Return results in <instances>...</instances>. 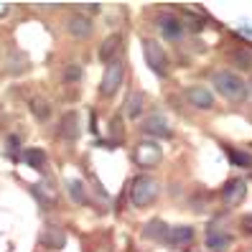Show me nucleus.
<instances>
[{"instance_id": "16", "label": "nucleus", "mask_w": 252, "mask_h": 252, "mask_svg": "<svg viewBox=\"0 0 252 252\" xmlns=\"http://www.w3.org/2000/svg\"><path fill=\"white\" fill-rule=\"evenodd\" d=\"M145 110V94L143 92H132L125 102V115L130 117V120H135V117H140Z\"/></svg>"}, {"instance_id": "1", "label": "nucleus", "mask_w": 252, "mask_h": 252, "mask_svg": "<svg viewBox=\"0 0 252 252\" xmlns=\"http://www.w3.org/2000/svg\"><path fill=\"white\" fill-rule=\"evenodd\" d=\"M212 84H214V90L224 97V99H229V102H242L245 94L250 92V90H247V82L240 77V74H234V71H229V69L214 71Z\"/></svg>"}, {"instance_id": "20", "label": "nucleus", "mask_w": 252, "mask_h": 252, "mask_svg": "<svg viewBox=\"0 0 252 252\" xmlns=\"http://www.w3.org/2000/svg\"><path fill=\"white\" fill-rule=\"evenodd\" d=\"M23 160H26L31 168L41 171V168H43V163H46V153L38 151V148H28V151L23 153Z\"/></svg>"}, {"instance_id": "7", "label": "nucleus", "mask_w": 252, "mask_h": 252, "mask_svg": "<svg viewBox=\"0 0 252 252\" xmlns=\"http://www.w3.org/2000/svg\"><path fill=\"white\" fill-rule=\"evenodd\" d=\"M247 196V181L245 179H229L224 184V189H221V199H224V204L229 206H240Z\"/></svg>"}, {"instance_id": "13", "label": "nucleus", "mask_w": 252, "mask_h": 252, "mask_svg": "<svg viewBox=\"0 0 252 252\" xmlns=\"http://www.w3.org/2000/svg\"><path fill=\"white\" fill-rule=\"evenodd\" d=\"M232 242H234L232 237L227 232L217 229V227H212L209 232H206V240H204V245H206V250H209V252H227L232 247Z\"/></svg>"}, {"instance_id": "19", "label": "nucleus", "mask_w": 252, "mask_h": 252, "mask_svg": "<svg viewBox=\"0 0 252 252\" xmlns=\"http://www.w3.org/2000/svg\"><path fill=\"white\" fill-rule=\"evenodd\" d=\"M224 151L232 160V166H240V168H252V156L245 153V151H237V148H227L224 145Z\"/></svg>"}, {"instance_id": "24", "label": "nucleus", "mask_w": 252, "mask_h": 252, "mask_svg": "<svg viewBox=\"0 0 252 252\" xmlns=\"http://www.w3.org/2000/svg\"><path fill=\"white\" fill-rule=\"evenodd\" d=\"M240 227H242L245 234H252V214H245V217L240 219Z\"/></svg>"}, {"instance_id": "25", "label": "nucleus", "mask_w": 252, "mask_h": 252, "mask_svg": "<svg viewBox=\"0 0 252 252\" xmlns=\"http://www.w3.org/2000/svg\"><path fill=\"white\" fill-rule=\"evenodd\" d=\"M186 21H189V28H191V31H201V26H204V21H201V18H196V16H189Z\"/></svg>"}, {"instance_id": "4", "label": "nucleus", "mask_w": 252, "mask_h": 252, "mask_svg": "<svg viewBox=\"0 0 252 252\" xmlns=\"http://www.w3.org/2000/svg\"><path fill=\"white\" fill-rule=\"evenodd\" d=\"M123 82H125V64L120 59H115V62L107 64V69H105V77H102V84H99V94L112 97L123 87Z\"/></svg>"}, {"instance_id": "15", "label": "nucleus", "mask_w": 252, "mask_h": 252, "mask_svg": "<svg viewBox=\"0 0 252 252\" xmlns=\"http://www.w3.org/2000/svg\"><path fill=\"white\" fill-rule=\"evenodd\" d=\"M120 43H123V33H112L102 41L99 46V62L102 64H112L117 59V51H120Z\"/></svg>"}, {"instance_id": "11", "label": "nucleus", "mask_w": 252, "mask_h": 252, "mask_svg": "<svg viewBox=\"0 0 252 252\" xmlns=\"http://www.w3.org/2000/svg\"><path fill=\"white\" fill-rule=\"evenodd\" d=\"M38 242H41V247H46V250H64V245H66V232H64L62 227H56V224H49L46 229L41 232Z\"/></svg>"}, {"instance_id": "2", "label": "nucleus", "mask_w": 252, "mask_h": 252, "mask_svg": "<svg viewBox=\"0 0 252 252\" xmlns=\"http://www.w3.org/2000/svg\"><path fill=\"white\" fill-rule=\"evenodd\" d=\"M156 199H158V181L153 176H145V173L138 176L130 186V201L143 209V206H151Z\"/></svg>"}, {"instance_id": "21", "label": "nucleus", "mask_w": 252, "mask_h": 252, "mask_svg": "<svg viewBox=\"0 0 252 252\" xmlns=\"http://www.w3.org/2000/svg\"><path fill=\"white\" fill-rule=\"evenodd\" d=\"M31 112L36 120H49V115H51V105L46 99H31Z\"/></svg>"}, {"instance_id": "23", "label": "nucleus", "mask_w": 252, "mask_h": 252, "mask_svg": "<svg viewBox=\"0 0 252 252\" xmlns=\"http://www.w3.org/2000/svg\"><path fill=\"white\" fill-rule=\"evenodd\" d=\"M79 79H82V66L74 64V62L66 64V66H64V82H66V84H77Z\"/></svg>"}, {"instance_id": "14", "label": "nucleus", "mask_w": 252, "mask_h": 252, "mask_svg": "<svg viewBox=\"0 0 252 252\" xmlns=\"http://www.w3.org/2000/svg\"><path fill=\"white\" fill-rule=\"evenodd\" d=\"M59 135L64 140H77L79 138V115L74 110L62 115V120H59Z\"/></svg>"}, {"instance_id": "6", "label": "nucleus", "mask_w": 252, "mask_h": 252, "mask_svg": "<svg viewBox=\"0 0 252 252\" xmlns=\"http://www.w3.org/2000/svg\"><path fill=\"white\" fill-rule=\"evenodd\" d=\"M143 132H145V135H153V138H171L173 135V127H171L166 115L153 112V115H148L145 120H143Z\"/></svg>"}, {"instance_id": "26", "label": "nucleus", "mask_w": 252, "mask_h": 252, "mask_svg": "<svg viewBox=\"0 0 252 252\" xmlns=\"http://www.w3.org/2000/svg\"><path fill=\"white\" fill-rule=\"evenodd\" d=\"M247 90H250V92H252V79H250V84H247Z\"/></svg>"}, {"instance_id": "10", "label": "nucleus", "mask_w": 252, "mask_h": 252, "mask_svg": "<svg viewBox=\"0 0 252 252\" xmlns=\"http://www.w3.org/2000/svg\"><path fill=\"white\" fill-rule=\"evenodd\" d=\"M158 31L166 41H179L184 36V23L173 13H166V16H158Z\"/></svg>"}, {"instance_id": "22", "label": "nucleus", "mask_w": 252, "mask_h": 252, "mask_svg": "<svg viewBox=\"0 0 252 252\" xmlns=\"http://www.w3.org/2000/svg\"><path fill=\"white\" fill-rule=\"evenodd\" d=\"M66 191H69V196L77 201V204H84V201H87V191H84V184H82V181H77V179L69 181V184H66Z\"/></svg>"}, {"instance_id": "5", "label": "nucleus", "mask_w": 252, "mask_h": 252, "mask_svg": "<svg viewBox=\"0 0 252 252\" xmlns=\"http://www.w3.org/2000/svg\"><path fill=\"white\" fill-rule=\"evenodd\" d=\"M135 163L138 166H143V168H153V166H158V163L163 160V148L156 143V140H143V143H138V148H135Z\"/></svg>"}, {"instance_id": "3", "label": "nucleus", "mask_w": 252, "mask_h": 252, "mask_svg": "<svg viewBox=\"0 0 252 252\" xmlns=\"http://www.w3.org/2000/svg\"><path fill=\"white\" fill-rule=\"evenodd\" d=\"M143 56H145V64L151 66L158 77H166V74L171 71L168 56H166V51H163V46L156 38H143Z\"/></svg>"}, {"instance_id": "17", "label": "nucleus", "mask_w": 252, "mask_h": 252, "mask_svg": "<svg viewBox=\"0 0 252 252\" xmlns=\"http://www.w3.org/2000/svg\"><path fill=\"white\" fill-rule=\"evenodd\" d=\"M166 227H168L166 221L153 219V221H148V224H145L143 237H148V240H160V242H166V234H168V229H166Z\"/></svg>"}, {"instance_id": "12", "label": "nucleus", "mask_w": 252, "mask_h": 252, "mask_svg": "<svg viewBox=\"0 0 252 252\" xmlns=\"http://www.w3.org/2000/svg\"><path fill=\"white\" fill-rule=\"evenodd\" d=\"M166 242L171 245V247H189L191 242H194V227H189V224H176V227H171L168 229V234H166Z\"/></svg>"}, {"instance_id": "8", "label": "nucleus", "mask_w": 252, "mask_h": 252, "mask_svg": "<svg viewBox=\"0 0 252 252\" xmlns=\"http://www.w3.org/2000/svg\"><path fill=\"white\" fill-rule=\"evenodd\" d=\"M186 97H189L191 105L199 107V110H214V105H217L214 92H212L206 84H194V87H189V90H186Z\"/></svg>"}, {"instance_id": "18", "label": "nucleus", "mask_w": 252, "mask_h": 252, "mask_svg": "<svg viewBox=\"0 0 252 252\" xmlns=\"http://www.w3.org/2000/svg\"><path fill=\"white\" fill-rule=\"evenodd\" d=\"M227 59L237 66V69H252V54L247 49H229Z\"/></svg>"}, {"instance_id": "9", "label": "nucleus", "mask_w": 252, "mask_h": 252, "mask_svg": "<svg viewBox=\"0 0 252 252\" xmlns=\"http://www.w3.org/2000/svg\"><path fill=\"white\" fill-rule=\"evenodd\" d=\"M66 31L74 38H90L92 31H94V23H92V18H87L84 13H74L66 21Z\"/></svg>"}]
</instances>
